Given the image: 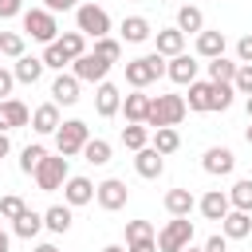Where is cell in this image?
Instances as JSON below:
<instances>
[{"instance_id":"6da1fadb","label":"cell","mask_w":252,"mask_h":252,"mask_svg":"<svg viewBox=\"0 0 252 252\" xmlns=\"http://www.w3.org/2000/svg\"><path fill=\"white\" fill-rule=\"evenodd\" d=\"M165 75V55H158V51H150V55H138V59H130L126 63V83L134 87V91H146L150 83H158Z\"/></svg>"},{"instance_id":"7a4b0ae2","label":"cell","mask_w":252,"mask_h":252,"mask_svg":"<svg viewBox=\"0 0 252 252\" xmlns=\"http://www.w3.org/2000/svg\"><path fill=\"white\" fill-rule=\"evenodd\" d=\"M185 114H189V106H185V98H181V94H154L146 126H150V130H161V126H177Z\"/></svg>"},{"instance_id":"3957f363","label":"cell","mask_w":252,"mask_h":252,"mask_svg":"<svg viewBox=\"0 0 252 252\" xmlns=\"http://www.w3.org/2000/svg\"><path fill=\"white\" fill-rule=\"evenodd\" d=\"M75 32H83L87 39L110 35V16H106V8H98V4H79V8H75Z\"/></svg>"},{"instance_id":"277c9868","label":"cell","mask_w":252,"mask_h":252,"mask_svg":"<svg viewBox=\"0 0 252 252\" xmlns=\"http://www.w3.org/2000/svg\"><path fill=\"white\" fill-rule=\"evenodd\" d=\"M24 35L39 39L43 47H47V43H55V39H59L55 12H47V8H28V12H24Z\"/></svg>"},{"instance_id":"5b68a950","label":"cell","mask_w":252,"mask_h":252,"mask_svg":"<svg viewBox=\"0 0 252 252\" xmlns=\"http://www.w3.org/2000/svg\"><path fill=\"white\" fill-rule=\"evenodd\" d=\"M91 142V126L83 122V118H67L59 130H55V146H59V154L63 158H75V154H83V146Z\"/></svg>"},{"instance_id":"8992f818","label":"cell","mask_w":252,"mask_h":252,"mask_svg":"<svg viewBox=\"0 0 252 252\" xmlns=\"http://www.w3.org/2000/svg\"><path fill=\"white\" fill-rule=\"evenodd\" d=\"M67 177H71V169H67V158L63 154H47L43 161H39V169H35V185L43 189V193H55V189H63L67 185Z\"/></svg>"},{"instance_id":"52a82bcc","label":"cell","mask_w":252,"mask_h":252,"mask_svg":"<svg viewBox=\"0 0 252 252\" xmlns=\"http://www.w3.org/2000/svg\"><path fill=\"white\" fill-rule=\"evenodd\" d=\"M193 244V220L189 217H173L161 232H158V252H181Z\"/></svg>"},{"instance_id":"ba28073f","label":"cell","mask_w":252,"mask_h":252,"mask_svg":"<svg viewBox=\"0 0 252 252\" xmlns=\"http://www.w3.org/2000/svg\"><path fill=\"white\" fill-rule=\"evenodd\" d=\"M110 67H114V63H106V59H98L94 51H87V55H79V59L71 63V75H75L79 83H106V75H110Z\"/></svg>"},{"instance_id":"9c48e42d","label":"cell","mask_w":252,"mask_h":252,"mask_svg":"<svg viewBox=\"0 0 252 252\" xmlns=\"http://www.w3.org/2000/svg\"><path fill=\"white\" fill-rule=\"evenodd\" d=\"M94 201H98L106 213H118V209H126V201H130V189H126V181H118V177H106V181H98V189H94Z\"/></svg>"},{"instance_id":"30bf717a","label":"cell","mask_w":252,"mask_h":252,"mask_svg":"<svg viewBox=\"0 0 252 252\" xmlns=\"http://www.w3.org/2000/svg\"><path fill=\"white\" fill-rule=\"evenodd\" d=\"M197 71H201V63H197V55H173L169 63H165V75L177 83V87H193L197 83Z\"/></svg>"},{"instance_id":"8fae6325","label":"cell","mask_w":252,"mask_h":252,"mask_svg":"<svg viewBox=\"0 0 252 252\" xmlns=\"http://www.w3.org/2000/svg\"><path fill=\"white\" fill-rule=\"evenodd\" d=\"M201 165H205V173H213V177H228V173L236 169V154H232L228 146H209L205 158H201Z\"/></svg>"},{"instance_id":"7c38bea8","label":"cell","mask_w":252,"mask_h":252,"mask_svg":"<svg viewBox=\"0 0 252 252\" xmlns=\"http://www.w3.org/2000/svg\"><path fill=\"white\" fill-rule=\"evenodd\" d=\"M94 181L91 177H67V185H63V205H71V209H79V205H91L94 201Z\"/></svg>"},{"instance_id":"4fadbf2b","label":"cell","mask_w":252,"mask_h":252,"mask_svg":"<svg viewBox=\"0 0 252 252\" xmlns=\"http://www.w3.org/2000/svg\"><path fill=\"white\" fill-rule=\"evenodd\" d=\"M197 209H201V217H205V220H217V224H220V220L232 213V201H228V193H220V189H209V193L197 201Z\"/></svg>"},{"instance_id":"5bb4252c","label":"cell","mask_w":252,"mask_h":252,"mask_svg":"<svg viewBox=\"0 0 252 252\" xmlns=\"http://www.w3.org/2000/svg\"><path fill=\"white\" fill-rule=\"evenodd\" d=\"M28 122H32V114H28V106H24L20 98H4V102H0V134L20 130V126H28Z\"/></svg>"},{"instance_id":"9a60e30c","label":"cell","mask_w":252,"mask_h":252,"mask_svg":"<svg viewBox=\"0 0 252 252\" xmlns=\"http://www.w3.org/2000/svg\"><path fill=\"white\" fill-rule=\"evenodd\" d=\"M94 110H98V118H114V114L122 110V91H118L114 83H98V91H94Z\"/></svg>"},{"instance_id":"2e32d148","label":"cell","mask_w":252,"mask_h":252,"mask_svg":"<svg viewBox=\"0 0 252 252\" xmlns=\"http://www.w3.org/2000/svg\"><path fill=\"white\" fill-rule=\"evenodd\" d=\"M134 169H138V177L154 181V177H161V173H165V158H161L154 146H146V150H138V154H134Z\"/></svg>"},{"instance_id":"e0dca14e","label":"cell","mask_w":252,"mask_h":252,"mask_svg":"<svg viewBox=\"0 0 252 252\" xmlns=\"http://www.w3.org/2000/svg\"><path fill=\"white\" fill-rule=\"evenodd\" d=\"M51 102H55V106H75V102H79V79L59 71L55 83H51Z\"/></svg>"},{"instance_id":"ac0fdd59","label":"cell","mask_w":252,"mask_h":252,"mask_svg":"<svg viewBox=\"0 0 252 252\" xmlns=\"http://www.w3.org/2000/svg\"><path fill=\"white\" fill-rule=\"evenodd\" d=\"M181 35H201L205 32V12L197 8V4H181L177 8V24H173Z\"/></svg>"},{"instance_id":"d6986e66","label":"cell","mask_w":252,"mask_h":252,"mask_svg":"<svg viewBox=\"0 0 252 252\" xmlns=\"http://www.w3.org/2000/svg\"><path fill=\"white\" fill-rule=\"evenodd\" d=\"M59 126H63V118H59V106L55 102H43V106L32 110V130L35 134H55Z\"/></svg>"},{"instance_id":"ffe728a7","label":"cell","mask_w":252,"mask_h":252,"mask_svg":"<svg viewBox=\"0 0 252 252\" xmlns=\"http://www.w3.org/2000/svg\"><path fill=\"white\" fill-rule=\"evenodd\" d=\"M220 236H228V240H244V236H252V213L232 209V213L220 220Z\"/></svg>"},{"instance_id":"44dd1931","label":"cell","mask_w":252,"mask_h":252,"mask_svg":"<svg viewBox=\"0 0 252 252\" xmlns=\"http://www.w3.org/2000/svg\"><path fill=\"white\" fill-rule=\"evenodd\" d=\"M118 35H122V43H146L154 35V28H150L146 16H126L122 28H118Z\"/></svg>"},{"instance_id":"7402d4cb","label":"cell","mask_w":252,"mask_h":252,"mask_svg":"<svg viewBox=\"0 0 252 252\" xmlns=\"http://www.w3.org/2000/svg\"><path fill=\"white\" fill-rule=\"evenodd\" d=\"M43 71H47V67H43V59H39V55H20V59H16V67H12L16 83H28V87H35Z\"/></svg>"},{"instance_id":"603a6c76","label":"cell","mask_w":252,"mask_h":252,"mask_svg":"<svg viewBox=\"0 0 252 252\" xmlns=\"http://www.w3.org/2000/svg\"><path fill=\"white\" fill-rule=\"evenodd\" d=\"M150 102H154V94H142V91L126 94V98H122V114H126V122H142V126H146V118H150Z\"/></svg>"},{"instance_id":"cb8c5ba5","label":"cell","mask_w":252,"mask_h":252,"mask_svg":"<svg viewBox=\"0 0 252 252\" xmlns=\"http://www.w3.org/2000/svg\"><path fill=\"white\" fill-rule=\"evenodd\" d=\"M154 43H158V55H165V59H173V55L185 51V35H181L177 28H161V32L154 35Z\"/></svg>"},{"instance_id":"d4e9b609","label":"cell","mask_w":252,"mask_h":252,"mask_svg":"<svg viewBox=\"0 0 252 252\" xmlns=\"http://www.w3.org/2000/svg\"><path fill=\"white\" fill-rule=\"evenodd\" d=\"M39 228H43V213H35V209H24V213L12 220V232H16L20 240H32V236H39Z\"/></svg>"},{"instance_id":"484cf974","label":"cell","mask_w":252,"mask_h":252,"mask_svg":"<svg viewBox=\"0 0 252 252\" xmlns=\"http://www.w3.org/2000/svg\"><path fill=\"white\" fill-rule=\"evenodd\" d=\"M193 209H197V201H193L189 189H169V193H165V213H169V217H189Z\"/></svg>"},{"instance_id":"4316f807","label":"cell","mask_w":252,"mask_h":252,"mask_svg":"<svg viewBox=\"0 0 252 252\" xmlns=\"http://www.w3.org/2000/svg\"><path fill=\"white\" fill-rule=\"evenodd\" d=\"M197 55L201 59H220L224 55V32H201L197 35Z\"/></svg>"},{"instance_id":"83f0119b","label":"cell","mask_w":252,"mask_h":252,"mask_svg":"<svg viewBox=\"0 0 252 252\" xmlns=\"http://www.w3.org/2000/svg\"><path fill=\"white\" fill-rule=\"evenodd\" d=\"M185 106L189 110H197V114H205V110H213V83H193L189 87V98H185Z\"/></svg>"},{"instance_id":"f1b7e54d","label":"cell","mask_w":252,"mask_h":252,"mask_svg":"<svg viewBox=\"0 0 252 252\" xmlns=\"http://www.w3.org/2000/svg\"><path fill=\"white\" fill-rule=\"evenodd\" d=\"M150 146H154L161 158H169V154H177V146H181V134H177L173 126H161V130H154V134H150Z\"/></svg>"},{"instance_id":"f546056e","label":"cell","mask_w":252,"mask_h":252,"mask_svg":"<svg viewBox=\"0 0 252 252\" xmlns=\"http://www.w3.org/2000/svg\"><path fill=\"white\" fill-rule=\"evenodd\" d=\"M71 224H75L71 205H51V209L43 213V228H51V232H67Z\"/></svg>"},{"instance_id":"4dcf8cb0","label":"cell","mask_w":252,"mask_h":252,"mask_svg":"<svg viewBox=\"0 0 252 252\" xmlns=\"http://www.w3.org/2000/svg\"><path fill=\"white\" fill-rule=\"evenodd\" d=\"M122 146L134 150V154L146 150V146H150V126H142V122H126V126H122Z\"/></svg>"},{"instance_id":"1f68e13d","label":"cell","mask_w":252,"mask_h":252,"mask_svg":"<svg viewBox=\"0 0 252 252\" xmlns=\"http://www.w3.org/2000/svg\"><path fill=\"white\" fill-rule=\"evenodd\" d=\"M205 67H209V83H232L240 63H232V59H224V55H220V59H209Z\"/></svg>"},{"instance_id":"d6a6232c","label":"cell","mask_w":252,"mask_h":252,"mask_svg":"<svg viewBox=\"0 0 252 252\" xmlns=\"http://www.w3.org/2000/svg\"><path fill=\"white\" fill-rule=\"evenodd\" d=\"M83 161H91V165H106V161H110V142H106V138H91V142L83 146Z\"/></svg>"},{"instance_id":"836d02e7","label":"cell","mask_w":252,"mask_h":252,"mask_svg":"<svg viewBox=\"0 0 252 252\" xmlns=\"http://www.w3.org/2000/svg\"><path fill=\"white\" fill-rule=\"evenodd\" d=\"M228 201H232V209H240V213H252V177L236 181V185L228 189Z\"/></svg>"},{"instance_id":"e575fe53","label":"cell","mask_w":252,"mask_h":252,"mask_svg":"<svg viewBox=\"0 0 252 252\" xmlns=\"http://www.w3.org/2000/svg\"><path fill=\"white\" fill-rule=\"evenodd\" d=\"M55 43H59V47H63V51L71 55V63H75L79 55H87V35H83V32H63V35H59Z\"/></svg>"},{"instance_id":"d590c367","label":"cell","mask_w":252,"mask_h":252,"mask_svg":"<svg viewBox=\"0 0 252 252\" xmlns=\"http://www.w3.org/2000/svg\"><path fill=\"white\" fill-rule=\"evenodd\" d=\"M94 55H98V59H106V63H118V59H122V39H114V35L94 39Z\"/></svg>"},{"instance_id":"8d00e7d4","label":"cell","mask_w":252,"mask_h":252,"mask_svg":"<svg viewBox=\"0 0 252 252\" xmlns=\"http://www.w3.org/2000/svg\"><path fill=\"white\" fill-rule=\"evenodd\" d=\"M43 158H47V150H43L39 142H32V146H24V154H20V169H24V173H35Z\"/></svg>"},{"instance_id":"74e56055","label":"cell","mask_w":252,"mask_h":252,"mask_svg":"<svg viewBox=\"0 0 252 252\" xmlns=\"http://www.w3.org/2000/svg\"><path fill=\"white\" fill-rule=\"evenodd\" d=\"M0 55L20 59L24 55V32H0Z\"/></svg>"},{"instance_id":"f35d334b","label":"cell","mask_w":252,"mask_h":252,"mask_svg":"<svg viewBox=\"0 0 252 252\" xmlns=\"http://www.w3.org/2000/svg\"><path fill=\"white\" fill-rule=\"evenodd\" d=\"M39 59H43V67H51V71H63V67H67V63H71V55H67V51H63V47H59V43H47V47H43V55H39Z\"/></svg>"},{"instance_id":"ab89813d","label":"cell","mask_w":252,"mask_h":252,"mask_svg":"<svg viewBox=\"0 0 252 252\" xmlns=\"http://www.w3.org/2000/svg\"><path fill=\"white\" fill-rule=\"evenodd\" d=\"M236 98V87L232 83H213V110H228Z\"/></svg>"},{"instance_id":"60d3db41","label":"cell","mask_w":252,"mask_h":252,"mask_svg":"<svg viewBox=\"0 0 252 252\" xmlns=\"http://www.w3.org/2000/svg\"><path fill=\"white\" fill-rule=\"evenodd\" d=\"M134 240H158L154 224L150 220H126V244H134Z\"/></svg>"},{"instance_id":"b9f144b4","label":"cell","mask_w":252,"mask_h":252,"mask_svg":"<svg viewBox=\"0 0 252 252\" xmlns=\"http://www.w3.org/2000/svg\"><path fill=\"white\" fill-rule=\"evenodd\" d=\"M24 209H28V205H24V197H16V193L0 197V217H4V220H16V217H20Z\"/></svg>"},{"instance_id":"7bdbcfd3","label":"cell","mask_w":252,"mask_h":252,"mask_svg":"<svg viewBox=\"0 0 252 252\" xmlns=\"http://www.w3.org/2000/svg\"><path fill=\"white\" fill-rule=\"evenodd\" d=\"M232 87H236V94H252V63H240L236 67V79H232Z\"/></svg>"},{"instance_id":"ee69618b","label":"cell","mask_w":252,"mask_h":252,"mask_svg":"<svg viewBox=\"0 0 252 252\" xmlns=\"http://www.w3.org/2000/svg\"><path fill=\"white\" fill-rule=\"evenodd\" d=\"M12 16H24V0H0V20H12Z\"/></svg>"},{"instance_id":"f6af8a7d","label":"cell","mask_w":252,"mask_h":252,"mask_svg":"<svg viewBox=\"0 0 252 252\" xmlns=\"http://www.w3.org/2000/svg\"><path fill=\"white\" fill-rule=\"evenodd\" d=\"M236 59L240 63H252V35H240L236 39Z\"/></svg>"},{"instance_id":"bcb514c9","label":"cell","mask_w":252,"mask_h":252,"mask_svg":"<svg viewBox=\"0 0 252 252\" xmlns=\"http://www.w3.org/2000/svg\"><path fill=\"white\" fill-rule=\"evenodd\" d=\"M12 87H16V75L0 67V102H4V98H12Z\"/></svg>"},{"instance_id":"7dc6e473","label":"cell","mask_w":252,"mask_h":252,"mask_svg":"<svg viewBox=\"0 0 252 252\" xmlns=\"http://www.w3.org/2000/svg\"><path fill=\"white\" fill-rule=\"evenodd\" d=\"M201 248H205V252H228V236H220V232H217V236H209Z\"/></svg>"},{"instance_id":"c3c4849f","label":"cell","mask_w":252,"mask_h":252,"mask_svg":"<svg viewBox=\"0 0 252 252\" xmlns=\"http://www.w3.org/2000/svg\"><path fill=\"white\" fill-rule=\"evenodd\" d=\"M43 8L47 12H71V8H79V0H43Z\"/></svg>"},{"instance_id":"681fc988","label":"cell","mask_w":252,"mask_h":252,"mask_svg":"<svg viewBox=\"0 0 252 252\" xmlns=\"http://www.w3.org/2000/svg\"><path fill=\"white\" fill-rule=\"evenodd\" d=\"M126 252H158V240H134L126 244Z\"/></svg>"},{"instance_id":"f907efd6","label":"cell","mask_w":252,"mask_h":252,"mask_svg":"<svg viewBox=\"0 0 252 252\" xmlns=\"http://www.w3.org/2000/svg\"><path fill=\"white\" fill-rule=\"evenodd\" d=\"M8 150H12V142H8V134H0V158H8Z\"/></svg>"},{"instance_id":"816d5d0a","label":"cell","mask_w":252,"mask_h":252,"mask_svg":"<svg viewBox=\"0 0 252 252\" xmlns=\"http://www.w3.org/2000/svg\"><path fill=\"white\" fill-rule=\"evenodd\" d=\"M32 252H59V248H55V244H47V240H43V244H35V248H32Z\"/></svg>"},{"instance_id":"f5cc1de1","label":"cell","mask_w":252,"mask_h":252,"mask_svg":"<svg viewBox=\"0 0 252 252\" xmlns=\"http://www.w3.org/2000/svg\"><path fill=\"white\" fill-rule=\"evenodd\" d=\"M8 244H12V240H8V232L0 228V252H8Z\"/></svg>"},{"instance_id":"db71d44e","label":"cell","mask_w":252,"mask_h":252,"mask_svg":"<svg viewBox=\"0 0 252 252\" xmlns=\"http://www.w3.org/2000/svg\"><path fill=\"white\" fill-rule=\"evenodd\" d=\"M244 110H248V122H252V94L244 98Z\"/></svg>"},{"instance_id":"11a10c76","label":"cell","mask_w":252,"mask_h":252,"mask_svg":"<svg viewBox=\"0 0 252 252\" xmlns=\"http://www.w3.org/2000/svg\"><path fill=\"white\" fill-rule=\"evenodd\" d=\"M102 252H126V248H122V244H106Z\"/></svg>"},{"instance_id":"9f6ffc18","label":"cell","mask_w":252,"mask_h":252,"mask_svg":"<svg viewBox=\"0 0 252 252\" xmlns=\"http://www.w3.org/2000/svg\"><path fill=\"white\" fill-rule=\"evenodd\" d=\"M244 142H248V146H252V122H248V126H244Z\"/></svg>"},{"instance_id":"6f0895ef","label":"cell","mask_w":252,"mask_h":252,"mask_svg":"<svg viewBox=\"0 0 252 252\" xmlns=\"http://www.w3.org/2000/svg\"><path fill=\"white\" fill-rule=\"evenodd\" d=\"M181 252H205V248H193V244H189V248H181Z\"/></svg>"},{"instance_id":"680465c9","label":"cell","mask_w":252,"mask_h":252,"mask_svg":"<svg viewBox=\"0 0 252 252\" xmlns=\"http://www.w3.org/2000/svg\"><path fill=\"white\" fill-rule=\"evenodd\" d=\"M0 59H4V55H0Z\"/></svg>"},{"instance_id":"91938a15","label":"cell","mask_w":252,"mask_h":252,"mask_svg":"<svg viewBox=\"0 0 252 252\" xmlns=\"http://www.w3.org/2000/svg\"><path fill=\"white\" fill-rule=\"evenodd\" d=\"M165 4H169V0H165Z\"/></svg>"},{"instance_id":"94428289","label":"cell","mask_w":252,"mask_h":252,"mask_svg":"<svg viewBox=\"0 0 252 252\" xmlns=\"http://www.w3.org/2000/svg\"><path fill=\"white\" fill-rule=\"evenodd\" d=\"M0 220H4V217H0Z\"/></svg>"}]
</instances>
